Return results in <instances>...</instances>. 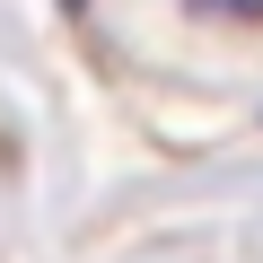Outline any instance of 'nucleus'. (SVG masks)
Masks as SVG:
<instances>
[{
  "mask_svg": "<svg viewBox=\"0 0 263 263\" xmlns=\"http://www.w3.org/2000/svg\"><path fill=\"white\" fill-rule=\"evenodd\" d=\"M62 9H70V18H79V9H88V0H62Z\"/></svg>",
  "mask_w": 263,
  "mask_h": 263,
  "instance_id": "2",
  "label": "nucleus"
},
{
  "mask_svg": "<svg viewBox=\"0 0 263 263\" xmlns=\"http://www.w3.org/2000/svg\"><path fill=\"white\" fill-rule=\"evenodd\" d=\"M0 158H9V141H0Z\"/></svg>",
  "mask_w": 263,
  "mask_h": 263,
  "instance_id": "3",
  "label": "nucleus"
},
{
  "mask_svg": "<svg viewBox=\"0 0 263 263\" xmlns=\"http://www.w3.org/2000/svg\"><path fill=\"white\" fill-rule=\"evenodd\" d=\"M184 9H211V18H263V0H184Z\"/></svg>",
  "mask_w": 263,
  "mask_h": 263,
  "instance_id": "1",
  "label": "nucleus"
}]
</instances>
